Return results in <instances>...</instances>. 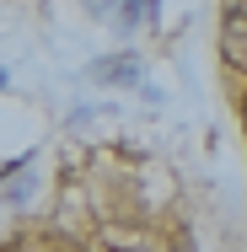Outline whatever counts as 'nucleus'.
Instances as JSON below:
<instances>
[{
    "label": "nucleus",
    "instance_id": "nucleus-1",
    "mask_svg": "<svg viewBox=\"0 0 247 252\" xmlns=\"http://www.w3.org/2000/svg\"><path fill=\"white\" fill-rule=\"evenodd\" d=\"M220 43H226V54H247V0H226V11H220Z\"/></svg>",
    "mask_w": 247,
    "mask_h": 252
},
{
    "label": "nucleus",
    "instance_id": "nucleus-2",
    "mask_svg": "<svg viewBox=\"0 0 247 252\" xmlns=\"http://www.w3.org/2000/svg\"><path fill=\"white\" fill-rule=\"evenodd\" d=\"M92 81H102V86H135V81H140V59H135V54L97 59V64H92Z\"/></svg>",
    "mask_w": 247,
    "mask_h": 252
},
{
    "label": "nucleus",
    "instance_id": "nucleus-3",
    "mask_svg": "<svg viewBox=\"0 0 247 252\" xmlns=\"http://www.w3.org/2000/svg\"><path fill=\"white\" fill-rule=\"evenodd\" d=\"M140 22H150V0H118V27L135 32Z\"/></svg>",
    "mask_w": 247,
    "mask_h": 252
},
{
    "label": "nucleus",
    "instance_id": "nucleus-4",
    "mask_svg": "<svg viewBox=\"0 0 247 252\" xmlns=\"http://www.w3.org/2000/svg\"><path fill=\"white\" fill-rule=\"evenodd\" d=\"M86 11L92 16H107V11H118V0H86Z\"/></svg>",
    "mask_w": 247,
    "mask_h": 252
}]
</instances>
